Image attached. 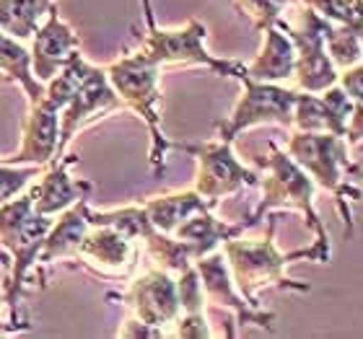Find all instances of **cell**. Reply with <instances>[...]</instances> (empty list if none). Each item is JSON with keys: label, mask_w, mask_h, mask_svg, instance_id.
<instances>
[{"label": "cell", "mask_w": 363, "mask_h": 339, "mask_svg": "<svg viewBox=\"0 0 363 339\" xmlns=\"http://www.w3.org/2000/svg\"><path fill=\"white\" fill-rule=\"evenodd\" d=\"M286 153L301 166V171L311 181H317L333 192L350 234V210L345 207V197L358 200L361 189L350 187L348 181L350 173H358V166L348 161L345 140L333 135V132H296L288 140Z\"/></svg>", "instance_id": "1"}, {"label": "cell", "mask_w": 363, "mask_h": 339, "mask_svg": "<svg viewBox=\"0 0 363 339\" xmlns=\"http://www.w3.org/2000/svg\"><path fill=\"white\" fill-rule=\"evenodd\" d=\"M159 68H161L159 62H153L148 54H143L138 50L135 54H128V57L114 60L112 65L104 70L106 81H109L112 91L117 93V98L148 122L151 140H153L151 163L156 173L164 171V156H167V148H169V140L159 130V112H156L159 98H161Z\"/></svg>", "instance_id": "2"}, {"label": "cell", "mask_w": 363, "mask_h": 339, "mask_svg": "<svg viewBox=\"0 0 363 339\" xmlns=\"http://www.w3.org/2000/svg\"><path fill=\"white\" fill-rule=\"evenodd\" d=\"M311 195H314V181L301 171V166L286 151L272 145V156L267 159V179H262V207L255 215V220L272 205L301 210L309 218L311 228L317 231V243L306 251H298V256H309V259H317V262H330V243H327L325 231L319 226L317 212L311 207Z\"/></svg>", "instance_id": "3"}, {"label": "cell", "mask_w": 363, "mask_h": 339, "mask_svg": "<svg viewBox=\"0 0 363 339\" xmlns=\"http://www.w3.org/2000/svg\"><path fill=\"white\" fill-rule=\"evenodd\" d=\"M140 3H143L145 21H148V34L140 42V52L148 54L153 62H159V65H177V62H182V65H205L213 73L228 78H239L247 70V65H242V62L218 60V57L205 52L203 47L205 26L200 21L192 18L184 29H174V31L159 29L151 0H140Z\"/></svg>", "instance_id": "4"}, {"label": "cell", "mask_w": 363, "mask_h": 339, "mask_svg": "<svg viewBox=\"0 0 363 339\" xmlns=\"http://www.w3.org/2000/svg\"><path fill=\"white\" fill-rule=\"evenodd\" d=\"M272 226L270 223V236L265 241H244V239H228L223 241L220 254L226 256V267L234 272L236 287L239 293L250 301V306H257V293L259 287L278 285V287H291V290H309V285H296L291 280L283 277V267L288 264V259H298V254L283 256L278 254L275 243H272Z\"/></svg>", "instance_id": "5"}, {"label": "cell", "mask_w": 363, "mask_h": 339, "mask_svg": "<svg viewBox=\"0 0 363 339\" xmlns=\"http://www.w3.org/2000/svg\"><path fill=\"white\" fill-rule=\"evenodd\" d=\"M239 81L244 84V96L239 98L234 112L218 122V132L223 143H234V137L252 125H262V122L291 125L296 101L294 91L275 84H265V81H255L247 76V70L239 76Z\"/></svg>", "instance_id": "6"}, {"label": "cell", "mask_w": 363, "mask_h": 339, "mask_svg": "<svg viewBox=\"0 0 363 339\" xmlns=\"http://www.w3.org/2000/svg\"><path fill=\"white\" fill-rule=\"evenodd\" d=\"M169 148H177L182 153L195 156L200 163L197 171V184L195 192L203 197L205 202H211L213 207L218 205L220 197L234 195L244 187H255L259 181V173L244 168L236 156L231 153V143H203V145H182V143H169Z\"/></svg>", "instance_id": "7"}, {"label": "cell", "mask_w": 363, "mask_h": 339, "mask_svg": "<svg viewBox=\"0 0 363 339\" xmlns=\"http://www.w3.org/2000/svg\"><path fill=\"white\" fill-rule=\"evenodd\" d=\"M138 249L128 234L106 223H89L84 241L78 246L76 259L84 262L94 275L101 277H125L135 270Z\"/></svg>", "instance_id": "8"}, {"label": "cell", "mask_w": 363, "mask_h": 339, "mask_svg": "<svg viewBox=\"0 0 363 339\" xmlns=\"http://www.w3.org/2000/svg\"><path fill=\"white\" fill-rule=\"evenodd\" d=\"M120 98L112 91L106 73L101 68L89 65L84 81L78 84L76 93L70 96V101L60 109V143H57V159H62V153L68 148L78 130L86 127L91 120H96L99 114H106L112 109H120Z\"/></svg>", "instance_id": "9"}, {"label": "cell", "mask_w": 363, "mask_h": 339, "mask_svg": "<svg viewBox=\"0 0 363 339\" xmlns=\"http://www.w3.org/2000/svg\"><path fill=\"white\" fill-rule=\"evenodd\" d=\"M125 301L135 311L138 321L153 326L164 337V326H172L182 314L177 280L167 270H151L138 277L128 290Z\"/></svg>", "instance_id": "10"}, {"label": "cell", "mask_w": 363, "mask_h": 339, "mask_svg": "<svg viewBox=\"0 0 363 339\" xmlns=\"http://www.w3.org/2000/svg\"><path fill=\"white\" fill-rule=\"evenodd\" d=\"M78 37L73 34L68 23L57 16V8H50L47 21L42 23L34 34V45H31V73L39 84H47L50 78L60 73L68 60L78 52Z\"/></svg>", "instance_id": "11"}, {"label": "cell", "mask_w": 363, "mask_h": 339, "mask_svg": "<svg viewBox=\"0 0 363 339\" xmlns=\"http://www.w3.org/2000/svg\"><path fill=\"white\" fill-rule=\"evenodd\" d=\"M57 135H60V112L50 106L45 98L34 101L23 120L21 148L11 159H0V163H34L45 166L57 159Z\"/></svg>", "instance_id": "12"}, {"label": "cell", "mask_w": 363, "mask_h": 339, "mask_svg": "<svg viewBox=\"0 0 363 339\" xmlns=\"http://www.w3.org/2000/svg\"><path fill=\"white\" fill-rule=\"evenodd\" d=\"M195 270L200 275V285H203V295L211 303L226 306V309L236 311V316L242 324H259L270 326L272 314H257L244 303V295H239L234 290V282L228 277L226 256L220 251H211V254L200 256L195 262Z\"/></svg>", "instance_id": "13"}, {"label": "cell", "mask_w": 363, "mask_h": 339, "mask_svg": "<svg viewBox=\"0 0 363 339\" xmlns=\"http://www.w3.org/2000/svg\"><path fill=\"white\" fill-rule=\"evenodd\" d=\"M78 161L76 156H68V161L57 159L50 161V171L29 189L31 207L42 215H57V212L68 210L70 205H76L78 200H86V192L91 189L89 181H73L68 176V166Z\"/></svg>", "instance_id": "14"}, {"label": "cell", "mask_w": 363, "mask_h": 339, "mask_svg": "<svg viewBox=\"0 0 363 339\" xmlns=\"http://www.w3.org/2000/svg\"><path fill=\"white\" fill-rule=\"evenodd\" d=\"M296 68V47L291 37L280 34V29L272 23L265 29V47L259 57L252 65H247V76L255 81H265V84H275L283 78L294 76Z\"/></svg>", "instance_id": "15"}, {"label": "cell", "mask_w": 363, "mask_h": 339, "mask_svg": "<svg viewBox=\"0 0 363 339\" xmlns=\"http://www.w3.org/2000/svg\"><path fill=\"white\" fill-rule=\"evenodd\" d=\"M86 200H78L76 205H70V210H62V218L57 220V226L50 228L42 251H39L37 262H55V259H68L76 256L78 246L84 241L86 231H89V220H86Z\"/></svg>", "instance_id": "16"}, {"label": "cell", "mask_w": 363, "mask_h": 339, "mask_svg": "<svg viewBox=\"0 0 363 339\" xmlns=\"http://www.w3.org/2000/svg\"><path fill=\"white\" fill-rule=\"evenodd\" d=\"M203 210H213L211 202H205L197 192H174V195L153 197L143 205V212L148 223L161 234H172L182 220Z\"/></svg>", "instance_id": "17"}, {"label": "cell", "mask_w": 363, "mask_h": 339, "mask_svg": "<svg viewBox=\"0 0 363 339\" xmlns=\"http://www.w3.org/2000/svg\"><path fill=\"white\" fill-rule=\"evenodd\" d=\"M0 76L21 86L31 104L39 101L42 93H45V84H39L37 78H34V73H31L29 50L23 47V42L8 37L3 31H0Z\"/></svg>", "instance_id": "18"}, {"label": "cell", "mask_w": 363, "mask_h": 339, "mask_svg": "<svg viewBox=\"0 0 363 339\" xmlns=\"http://www.w3.org/2000/svg\"><path fill=\"white\" fill-rule=\"evenodd\" d=\"M50 8L52 0H0V31L26 42L37 34Z\"/></svg>", "instance_id": "19"}, {"label": "cell", "mask_w": 363, "mask_h": 339, "mask_svg": "<svg viewBox=\"0 0 363 339\" xmlns=\"http://www.w3.org/2000/svg\"><path fill=\"white\" fill-rule=\"evenodd\" d=\"M39 173V166L13 168L11 163H0V205L21 195V189Z\"/></svg>", "instance_id": "20"}]
</instances>
